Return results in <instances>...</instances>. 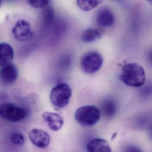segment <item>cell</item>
<instances>
[{"instance_id": "obj_11", "label": "cell", "mask_w": 152, "mask_h": 152, "mask_svg": "<svg viewBox=\"0 0 152 152\" xmlns=\"http://www.w3.org/2000/svg\"><path fill=\"white\" fill-rule=\"evenodd\" d=\"M87 152H113L110 145L105 139L95 138L86 146Z\"/></svg>"}, {"instance_id": "obj_3", "label": "cell", "mask_w": 152, "mask_h": 152, "mask_svg": "<svg viewBox=\"0 0 152 152\" xmlns=\"http://www.w3.org/2000/svg\"><path fill=\"white\" fill-rule=\"evenodd\" d=\"M72 96V89L66 83H61L52 88L50 94V99L53 106L58 110L66 107Z\"/></svg>"}, {"instance_id": "obj_6", "label": "cell", "mask_w": 152, "mask_h": 152, "mask_svg": "<svg viewBox=\"0 0 152 152\" xmlns=\"http://www.w3.org/2000/svg\"><path fill=\"white\" fill-rule=\"evenodd\" d=\"M12 33L15 39L19 42L30 40L34 36L30 24L24 20H20L15 23Z\"/></svg>"}, {"instance_id": "obj_14", "label": "cell", "mask_w": 152, "mask_h": 152, "mask_svg": "<svg viewBox=\"0 0 152 152\" xmlns=\"http://www.w3.org/2000/svg\"><path fill=\"white\" fill-rule=\"evenodd\" d=\"M116 104L113 99H106L102 104V113L107 117H113L116 113Z\"/></svg>"}, {"instance_id": "obj_5", "label": "cell", "mask_w": 152, "mask_h": 152, "mask_svg": "<svg viewBox=\"0 0 152 152\" xmlns=\"http://www.w3.org/2000/svg\"><path fill=\"white\" fill-rule=\"evenodd\" d=\"M103 61V58L99 52L90 51L82 56L80 60V68L84 73L93 74L101 68Z\"/></svg>"}, {"instance_id": "obj_19", "label": "cell", "mask_w": 152, "mask_h": 152, "mask_svg": "<svg viewBox=\"0 0 152 152\" xmlns=\"http://www.w3.org/2000/svg\"><path fill=\"white\" fill-rule=\"evenodd\" d=\"M2 1H0V7H1V4H2Z\"/></svg>"}, {"instance_id": "obj_12", "label": "cell", "mask_w": 152, "mask_h": 152, "mask_svg": "<svg viewBox=\"0 0 152 152\" xmlns=\"http://www.w3.org/2000/svg\"><path fill=\"white\" fill-rule=\"evenodd\" d=\"M14 55V49L10 44L7 43H0V67L11 63Z\"/></svg>"}, {"instance_id": "obj_13", "label": "cell", "mask_w": 152, "mask_h": 152, "mask_svg": "<svg viewBox=\"0 0 152 152\" xmlns=\"http://www.w3.org/2000/svg\"><path fill=\"white\" fill-rule=\"evenodd\" d=\"M104 34L102 28H88L82 33L80 39L84 43H92L101 39Z\"/></svg>"}, {"instance_id": "obj_2", "label": "cell", "mask_w": 152, "mask_h": 152, "mask_svg": "<svg viewBox=\"0 0 152 152\" xmlns=\"http://www.w3.org/2000/svg\"><path fill=\"white\" fill-rule=\"evenodd\" d=\"M100 110L95 105H85L76 110L74 117L76 122L83 127L95 126L100 120Z\"/></svg>"}, {"instance_id": "obj_16", "label": "cell", "mask_w": 152, "mask_h": 152, "mask_svg": "<svg viewBox=\"0 0 152 152\" xmlns=\"http://www.w3.org/2000/svg\"><path fill=\"white\" fill-rule=\"evenodd\" d=\"M11 142L16 146H22L24 144L25 138L24 135L20 132H14L11 135Z\"/></svg>"}, {"instance_id": "obj_8", "label": "cell", "mask_w": 152, "mask_h": 152, "mask_svg": "<svg viewBox=\"0 0 152 152\" xmlns=\"http://www.w3.org/2000/svg\"><path fill=\"white\" fill-rule=\"evenodd\" d=\"M18 72L15 65L10 63L0 69V84L7 86L12 84L17 79Z\"/></svg>"}, {"instance_id": "obj_10", "label": "cell", "mask_w": 152, "mask_h": 152, "mask_svg": "<svg viewBox=\"0 0 152 152\" xmlns=\"http://www.w3.org/2000/svg\"><path fill=\"white\" fill-rule=\"evenodd\" d=\"M42 117L48 124L49 127L53 131H59L64 126V120L63 117L56 113L45 112L43 113Z\"/></svg>"}, {"instance_id": "obj_4", "label": "cell", "mask_w": 152, "mask_h": 152, "mask_svg": "<svg viewBox=\"0 0 152 152\" xmlns=\"http://www.w3.org/2000/svg\"><path fill=\"white\" fill-rule=\"evenodd\" d=\"M27 111L24 108L10 102L0 105V117L12 123L19 122L26 118Z\"/></svg>"}, {"instance_id": "obj_9", "label": "cell", "mask_w": 152, "mask_h": 152, "mask_svg": "<svg viewBox=\"0 0 152 152\" xmlns=\"http://www.w3.org/2000/svg\"><path fill=\"white\" fill-rule=\"evenodd\" d=\"M96 23L101 27H111L115 23L114 15L108 8L102 7L96 13Z\"/></svg>"}, {"instance_id": "obj_17", "label": "cell", "mask_w": 152, "mask_h": 152, "mask_svg": "<svg viewBox=\"0 0 152 152\" xmlns=\"http://www.w3.org/2000/svg\"><path fill=\"white\" fill-rule=\"evenodd\" d=\"M28 3L33 7L36 8H45L50 3L48 0H28Z\"/></svg>"}, {"instance_id": "obj_15", "label": "cell", "mask_w": 152, "mask_h": 152, "mask_svg": "<svg viewBox=\"0 0 152 152\" xmlns=\"http://www.w3.org/2000/svg\"><path fill=\"white\" fill-rule=\"evenodd\" d=\"M100 3H101V1L98 0H78L76 2L77 7L83 11H91Z\"/></svg>"}, {"instance_id": "obj_18", "label": "cell", "mask_w": 152, "mask_h": 152, "mask_svg": "<svg viewBox=\"0 0 152 152\" xmlns=\"http://www.w3.org/2000/svg\"><path fill=\"white\" fill-rule=\"evenodd\" d=\"M123 152H143L138 147L135 146H128L126 147Z\"/></svg>"}, {"instance_id": "obj_1", "label": "cell", "mask_w": 152, "mask_h": 152, "mask_svg": "<svg viewBox=\"0 0 152 152\" xmlns=\"http://www.w3.org/2000/svg\"><path fill=\"white\" fill-rule=\"evenodd\" d=\"M120 78L128 86L139 88L145 82L146 74L141 65L136 63H129L122 68Z\"/></svg>"}, {"instance_id": "obj_7", "label": "cell", "mask_w": 152, "mask_h": 152, "mask_svg": "<svg viewBox=\"0 0 152 152\" xmlns=\"http://www.w3.org/2000/svg\"><path fill=\"white\" fill-rule=\"evenodd\" d=\"M28 137L31 143L40 149H45L50 144V137L49 134L45 131L34 129L28 133Z\"/></svg>"}]
</instances>
